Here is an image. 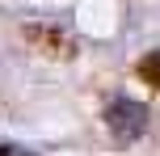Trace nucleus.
<instances>
[{"instance_id":"f257e3e1","label":"nucleus","mask_w":160,"mask_h":156,"mask_svg":"<svg viewBox=\"0 0 160 156\" xmlns=\"http://www.w3.org/2000/svg\"><path fill=\"white\" fill-rule=\"evenodd\" d=\"M105 127H110V135L118 143H135L148 131V110L139 101H131V97H114L105 106Z\"/></svg>"},{"instance_id":"7ed1b4c3","label":"nucleus","mask_w":160,"mask_h":156,"mask_svg":"<svg viewBox=\"0 0 160 156\" xmlns=\"http://www.w3.org/2000/svg\"><path fill=\"white\" fill-rule=\"evenodd\" d=\"M0 156H34V152H25V148H13V143H0Z\"/></svg>"},{"instance_id":"f03ea898","label":"nucleus","mask_w":160,"mask_h":156,"mask_svg":"<svg viewBox=\"0 0 160 156\" xmlns=\"http://www.w3.org/2000/svg\"><path fill=\"white\" fill-rule=\"evenodd\" d=\"M139 76H143V80L160 93V51H152V55H143V59H139Z\"/></svg>"}]
</instances>
